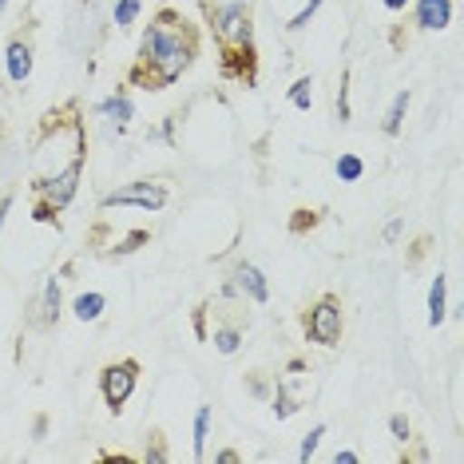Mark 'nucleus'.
<instances>
[{
  "label": "nucleus",
  "instance_id": "obj_1",
  "mask_svg": "<svg viewBox=\"0 0 464 464\" xmlns=\"http://www.w3.org/2000/svg\"><path fill=\"white\" fill-rule=\"evenodd\" d=\"M33 163L56 160L48 167L44 179L28 183V191L36 195L33 218L44 227H60V210H68V203L80 191L83 163H88V131H83V111L80 100H68L64 108H52L40 120L36 147H33Z\"/></svg>",
  "mask_w": 464,
  "mask_h": 464
},
{
  "label": "nucleus",
  "instance_id": "obj_2",
  "mask_svg": "<svg viewBox=\"0 0 464 464\" xmlns=\"http://www.w3.org/2000/svg\"><path fill=\"white\" fill-rule=\"evenodd\" d=\"M195 56H198V28L179 8H160L140 40L135 64L128 68V88H147V92L171 88L195 64Z\"/></svg>",
  "mask_w": 464,
  "mask_h": 464
},
{
  "label": "nucleus",
  "instance_id": "obj_3",
  "mask_svg": "<svg viewBox=\"0 0 464 464\" xmlns=\"http://www.w3.org/2000/svg\"><path fill=\"white\" fill-rule=\"evenodd\" d=\"M207 8V28L218 44V72L227 80L242 83V88H255L258 83V48H255V20H250L246 0H218Z\"/></svg>",
  "mask_w": 464,
  "mask_h": 464
},
{
  "label": "nucleus",
  "instance_id": "obj_4",
  "mask_svg": "<svg viewBox=\"0 0 464 464\" xmlns=\"http://www.w3.org/2000/svg\"><path fill=\"white\" fill-rule=\"evenodd\" d=\"M302 330H305V342L322 345V350H334V345L342 342V330H345L342 298H337V294H322V298L302 314Z\"/></svg>",
  "mask_w": 464,
  "mask_h": 464
},
{
  "label": "nucleus",
  "instance_id": "obj_5",
  "mask_svg": "<svg viewBox=\"0 0 464 464\" xmlns=\"http://www.w3.org/2000/svg\"><path fill=\"white\" fill-rule=\"evenodd\" d=\"M167 198H171V191H167L163 179H135V183L120 187V191L103 195L100 198V210H111V207H140V210H163Z\"/></svg>",
  "mask_w": 464,
  "mask_h": 464
},
{
  "label": "nucleus",
  "instance_id": "obj_6",
  "mask_svg": "<svg viewBox=\"0 0 464 464\" xmlns=\"http://www.w3.org/2000/svg\"><path fill=\"white\" fill-rule=\"evenodd\" d=\"M135 385H140V362H135V357H123V362L103 365L100 393H103V405H108L111 413H123V405L131 401Z\"/></svg>",
  "mask_w": 464,
  "mask_h": 464
},
{
  "label": "nucleus",
  "instance_id": "obj_7",
  "mask_svg": "<svg viewBox=\"0 0 464 464\" xmlns=\"http://www.w3.org/2000/svg\"><path fill=\"white\" fill-rule=\"evenodd\" d=\"M230 286H235V294H242L246 302H255V305H266L270 302V286H266V278H262V270L255 266V262H246V258H238L235 266H230Z\"/></svg>",
  "mask_w": 464,
  "mask_h": 464
},
{
  "label": "nucleus",
  "instance_id": "obj_8",
  "mask_svg": "<svg viewBox=\"0 0 464 464\" xmlns=\"http://www.w3.org/2000/svg\"><path fill=\"white\" fill-rule=\"evenodd\" d=\"M5 76L8 83H28L33 76V44L24 36H13L5 48Z\"/></svg>",
  "mask_w": 464,
  "mask_h": 464
},
{
  "label": "nucleus",
  "instance_id": "obj_9",
  "mask_svg": "<svg viewBox=\"0 0 464 464\" xmlns=\"http://www.w3.org/2000/svg\"><path fill=\"white\" fill-rule=\"evenodd\" d=\"M33 322L40 325V330H52V325L60 322V278H56V274H52V278L44 282V290H40Z\"/></svg>",
  "mask_w": 464,
  "mask_h": 464
},
{
  "label": "nucleus",
  "instance_id": "obj_10",
  "mask_svg": "<svg viewBox=\"0 0 464 464\" xmlns=\"http://www.w3.org/2000/svg\"><path fill=\"white\" fill-rule=\"evenodd\" d=\"M452 20V0H417V24L425 33H440Z\"/></svg>",
  "mask_w": 464,
  "mask_h": 464
},
{
  "label": "nucleus",
  "instance_id": "obj_11",
  "mask_svg": "<svg viewBox=\"0 0 464 464\" xmlns=\"http://www.w3.org/2000/svg\"><path fill=\"white\" fill-rule=\"evenodd\" d=\"M96 111H100V115H108L111 123H120V131L128 128L131 115H135V103H131V96H128V83H123V88H115L108 100H100V103H96Z\"/></svg>",
  "mask_w": 464,
  "mask_h": 464
},
{
  "label": "nucleus",
  "instance_id": "obj_12",
  "mask_svg": "<svg viewBox=\"0 0 464 464\" xmlns=\"http://www.w3.org/2000/svg\"><path fill=\"white\" fill-rule=\"evenodd\" d=\"M103 310H108V298H103L100 290L80 294V298L72 302V314H76L80 322H100V318H103Z\"/></svg>",
  "mask_w": 464,
  "mask_h": 464
},
{
  "label": "nucleus",
  "instance_id": "obj_13",
  "mask_svg": "<svg viewBox=\"0 0 464 464\" xmlns=\"http://www.w3.org/2000/svg\"><path fill=\"white\" fill-rule=\"evenodd\" d=\"M322 215H325L322 207H298V210H294V218H290V235L294 238H305L314 227L322 223Z\"/></svg>",
  "mask_w": 464,
  "mask_h": 464
},
{
  "label": "nucleus",
  "instance_id": "obj_14",
  "mask_svg": "<svg viewBox=\"0 0 464 464\" xmlns=\"http://www.w3.org/2000/svg\"><path fill=\"white\" fill-rule=\"evenodd\" d=\"M445 274H437V278H432V286H429V325L432 330H437L440 322H445Z\"/></svg>",
  "mask_w": 464,
  "mask_h": 464
},
{
  "label": "nucleus",
  "instance_id": "obj_15",
  "mask_svg": "<svg viewBox=\"0 0 464 464\" xmlns=\"http://www.w3.org/2000/svg\"><path fill=\"white\" fill-rule=\"evenodd\" d=\"M409 92H397L393 103H389V111H385V123H382V131L385 135H401V123H405V111H409Z\"/></svg>",
  "mask_w": 464,
  "mask_h": 464
},
{
  "label": "nucleus",
  "instance_id": "obj_16",
  "mask_svg": "<svg viewBox=\"0 0 464 464\" xmlns=\"http://www.w3.org/2000/svg\"><path fill=\"white\" fill-rule=\"evenodd\" d=\"M210 337V342H215V350L218 353H238L242 350V325H218V330L215 334H207Z\"/></svg>",
  "mask_w": 464,
  "mask_h": 464
},
{
  "label": "nucleus",
  "instance_id": "obj_17",
  "mask_svg": "<svg viewBox=\"0 0 464 464\" xmlns=\"http://www.w3.org/2000/svg\"><path fill=\"white\" fill-rule=\"evenodd\" d=\"M140 8H143V0H115V8H111L115 28H120V33H128L135 20H140Z\"/></svg>",
  "mask_w": 464,
  "mask_h": 464
},
{
  "label": "nucleus",
  "instance_id": "obj_18",
  "mask_svg": "<svg viewBox=\"0 0 464 464\" xmlns=\"http://www.w3.org/2000/svg\"><path fill=\"white\" fill-rule=\"evenodd\" d=\"M207 437H210V405H198V413H195V460H207Z\"/></svg>",
  "mask_w": 464,
  "mask_h": 464
},
{
  "label": "nucleus",
  "instance_id": "obj_19",
  "mask_svg": "<svg viewBox=\"0 0 464 464\" xmlns=\"http://www.w3.org/2000/svg\"><path fill=\"white\" fill-rule=\"evenodd\" d=\"M143 242H151V230H131V235L128 238H120V242H115V246L108 250V258H123V255H135V250H140L143 246Z\"/></svg>",
  "mask_w": 464,
  "mask_h": 464
},
{
  "label": "nucleus",
  "instance_id": "obj_20",
  "mask_svg": "<svg viewBox=\"0 0 464 464\" xmlns=\"http://www.w3.org/2000/svg\"><path fill=\"white\" fill-rule=\"evenodd\" d=\"M171 452H167V437L163 429H151V440H147V452H143V464H167Z\"/></svg>",
  "mask_w": 464,
  "mask_h": 464
},
{
  "label": "nucleus",
  "instance_id": "obj_21",
  "mask_svg": "<svg viewBox=\"0 0 464 464\" xmlns=\"http://www.w3.org/2000/svg\"><path fill=\"white\" fill-rule=\"evenodd\" d=\"M290 103H294L298 111H310V108H314V80H310V76L294 80V88H290Z\"/></svg>",
  "mask_w": 464,
  "mask_h": 464
},
{
  "label": "nucleus",
  "instance_id": "obj_22",
  "mask_svg": "<svg viewBox=\"0 0 464 464\" xmlns=\"http://www.w3.org/2000/svg\"><path fill=\"white\" fill-rule=\"evenodd\" d=\"M334 171H337V179H342V183H357V179L365 175V163L357 160V155H342Z\"/></svg>",
  "mask_w": 464,
  "mask_h": 464
},
{
  "label": "nucleus",
  "instance_id": "obj_23",
  "mask_svg": "<svg viewBox=\"0 0 464 464\" xmlns=\"http://www.w3.org/2000/svg\"><path fill=\"white\" fill-rule=\"evenodd\" d=\"M298 397H290L286 393V389H282L278 385V393H274V417H278V420H286V417H294V413H298Z\"/></svg>",
  "mask_w": 464,
  "mask_h": 464
},
{
  "label": "nucleus",
  "instance_id": "obj_24",
  "mask_svg": "<svg viewBox=\"0 0 464 464\" xmlns=\"http://www.w3.org/2000/svg\"><path fill=\"white\" fill-rule=\"evenodd\" d=\"M322 437H325V425H314L310 432H305V437H302V449H298V460L305 464V460H310L314 457V452H318V445H322Z\"/></svg>",
  "mask_w": 464,
  "mask_h": 464
},
{
  "label": "nucleus",
  "instance_id": "obj_25",
  "mask_svg": "<svg viewBox=\"0 0 464 464\" xmlns=\"http://www.w3.org/2000/svg\"><path fill=\"white\" fill-rule=\"evenodd\" d=\"M389 432H393V440H401V445H409V440H413V425H409L405 413H393V417H389Z\"/></svg>",
  "mask_w": 464,
  "mask_h": 464
},
{
  "label": "nucleus",
  "instance_id": "obj_26",
  "mask_svg": "<svg viewBox=\"0 0 464 464\" xmlns=\"http://www.w3.org/2000/svg\"><path fill=\"white\" fill-rule=\"evenodd\" d=\"M337 120H350V72H342V92H337Z\"/></svg>",
  "mask_w": 464,
  "mask_h": 464
},
{
  "label": "nucleus",
  "instance_id": "obj_27",
  "mask_svg": "<svg viewBox=\"0 0 464 464\" xmlns=\"http://www.w3.org/2000/svg\"><path fill=\"white\" fill-rule=\"evenodd\" d=\"M246 389H250L255 397H270V385H266V377H262V373H250V377H246Z\"/></svg>",
  "mask_w": 464,
  "mask_h": 464
},
{
  "label": "nucleus",
  "instance_id": "obj_28",
  "mask_svg": "<svg viewBox=\"0 0 464 464\" xmlns=\"http://www.w3.org/2000/svg\"><path fill=\"white\" fill-rule=\"evenodd\" d=\"M401 230H405V218H389L385 230H382V238H385V242H397V238H401Z\"/></svg>",
  "mask_w": 464,
  "mask_h": 464
},
{
  "label": "nucleus",
  "instance_id": "obj_29",
  "mask_svg": "<svg viewBox=\"0 0 464 464\" xmlns=\"http://www.w3.org/2000/svg\"><path fill=\"white\" fill-rule=\"evenodd\" d=\"M207 305H210V302H203V305L195 310V334H198V342H207Z\"/></svg>",
  "mask_w": 464,
  "mask_h": 464
},
{
  "label": "nucleus",
  "instance_id": "obj_30",
  "mask_svg": "<svg viewBox=\"0 0 464 464\" xmlns=\"http://www.w3.org/2000/svg\"><path fill=\"white\" fill-rule=\"evenodd\" d=\"M13 203H16V195H13V191L0 195V230H5V223H8V210H13Z\"/></svg>",
  "mask_w": 464,
  "mask_h": 464
},
{
  "label": "nucleus",
  "instance_id": "obj_31",
  "mask_svg": "<svg viewBox=\"0 0 464 464\" xmlns=\"http://www.w3.org/2000/svg\"><path fill=\"white\" fill-rule=\"evenodd\" d=\"M334 464H357V452H350V449H337V452H334Z\"/></svg>",
  "mask_w": 464,
  "mask_h": 464
},
{
  "label": "nucleus",
  "instance_id": "obj_32",
  "mask_svg": "<svg viewBox=\"0 0 464 464\" xmlns=\"http://www.w3.org/2000/svg\"><path fill=\"white\" fill-rule=\"evenodd\" d=\"M215 460H218V464H238L242 457H238V452H235V449H223V452H218V457H215Z\"/></svg>",
  "mask_w": 464,
  "mask_h": 464
},
{
  "label": "nucleus",
  "instance_id": "obj_33",
  "mask_svg": "<svg viewBox=\"0 0 464 464\" xmlns=\"http://www.w3.org/2000/svg\"><path fill=\"white\" fill-rule=\"evenodd\" d=\"M382 5L389 8V13H405V5H409V0H382Z\"/></svg>",
  "mask_w": 464,
  "mask_h": 464
},
{
  "label": "nucleus",
  "instance_id": "obj_34",
  "mask_svg": "<svg viewBox=\"0 0 464 464\" xmlns=\"http://www.w3.org/2000/svg\"><path fill=\"white\" fill-rule=\"evenodd\" d=\"M33 432H36V437H44V432H48V417H36V425H33Z\"/></svg>",
  "mask_w": 464,
  "mask_h": 464
},
{
  "label": "nucleus",
  "instance_id": "obj_35",
  "mask_svg": "<svg viewBox=\"0 0 464 464\" xmlns=\"http://www.w3.org/2000/svg\"><path fill=\"white\" fill-rule=\"evenodd\" d=\"M5 8H8V0H0V13H5Z\"/></svg>",
  "mask_w": 464,
  "mask_h": 464
},
{
  "label": "nucleus",
  "instance_id": "obj_36",
  "mask_svg": "<svg viewBox=\"0 0 464 464\" xmlns=\"http://www.w3.org/2000/svg\"><path fill=\"white\" fill-rule=\"evenodd\" d=\"M0 140H5V128H0Z\"/></svg>",
  "mask_w": 464,
  "mask_h": 464
}]
</instances>
